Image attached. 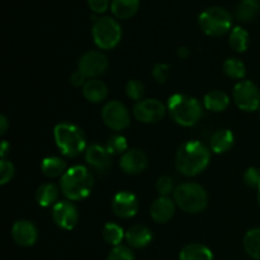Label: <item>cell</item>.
Wrapping results in <instances>:
<instances>
[{
	"mask_svg": "<svg viewBox=\"0 0 260 260\" xmlns=\"http://www.w3.org/2000/svg\"><path fill=\"white\" fill-rule=\"evenodd\" d=\"M175 212L174 200L169 197H159L152 202L150 208L151 218L157 223H167L173 218Z\"/></svg>",
	"mask_w": 260,
	"mask_h": 260,
	"instance_id": "obj_17",
	"label": "cell"
},
{
	"mask_svg": "<svg viewBox=\"0 0 260 260\" xmlns=\"http://www.w3.org/2000/svg\"><path fill=\"white\" fill-rule=\"evenodd\" d=\"M260 12L259 0H241L235 9V18L240 22H250L255 19Z\"/></svg>",
	"mask_w": 260,
	"mask_h": 260,
	"instance_id": "obj_26",
	"label": "cell"
},
{
	"mask_svg": "<svg viewBox=\"0 0 260 260\" xmlns=\"http://www.w3.org/2000/svg\"><path fill=\"white\" fill-rule=\"evenodd\" d=\"M244 249L254 260H260V228L251 229L244 236Z\"/></svg>",
	"mask_w": 260,
	"mask_h": 260,
	"instance_id": "obj_28",
	"label": "cell"
},
{
	"mask_svg": "<svg viewBox=\"0 0 260 260\" xmlns=\"http://www.w3.org/2000/svg\"><path fill=\"white\" fill-rule=\"evenodd\" d=\"M124 239L131 248L142 249L151 243L152 233L147 226L135 225L126 231Z\"/></svg>",
	"mask_w": 260,
	"mask_h": 260,
	"instance_id": "obj_18",
	"label": "cell"
},
{
	"mask_svg": "<svg viewBox=\"0 0 260 260\" xmlns=\"http://www.w3.org/2000/svg\"><path fill=\"white\" fill-rule=\"evenodd\" d=\"M112 0H88V5L91 12L95 14H103L107 10L111 9Z\"/></svg>",
	"mask_w": 260,
	"mask_h": 260,
	"instance_id": "obj_38",
	"label": "cell"
},
{
	"mask_svg": "<svg viewBox=\"0 0 260 260\" xmlns=\"http://www.w3.org/2000/svg\"><path fill=\"white\" fill-rule=\"evenodd\" d=\"M86 81H88V80H86L85 76H84L83 74H81L79 70H76L75 73L71 74L70 84L73 86H75V88H80V86H84V85H85Z\"/></svg>",
	"mask_w": 260,
	"mask_h": 260,
	"instance_id": "obj_39",
	"label": "cell"
},
{
	"mask_svg": "<svg viewBox=\"0 0 260 260\" xmlns=\"http://www.w3.org/2000/svg\"><path fill=\"white\" fill-rule=\"evenodd\" d=\"M127 147H128L127 140L122 135H113L112 137H109L106 144L107 151L111 155H121L122 156L127 151Z\"/></svg>",
	"mask_w": 260,
	"mask_h": 260,
	"instance_id": "obj_31",
	"label": "cell"
},
{
	"mask_svg": "<svg viewBox=\"0 0 260 260\" xmlns=\"http://www.w3.org/2000/svg\"><path fill=\"white\" fill-rule=\"evenodd\" d=\"M94 43L101 50H113L122 40V27L114 18L101 17L91 27Z\"/></svg>",
	"mask_w": 260,
	"mask_h": 260,
	"instance_id": "obj_7",
	"label": "cell"
},
{
	"mask_svg": "<svg viewBox=\"0 0 260 260\" xmlns=\"http://www.w3.org/2000/svg\"><path fill=\"white\" fill-rule=\"evenodd\" d=\"M124 90H126L127 96H128L129 99L140 102L142 99V96H144L145 86L140 80H137V79H132V80H129L128 83L126 84Z\"/></svg>",
	"mask_w": 260,
	"mask_h": 260,
	"instance_id": "obj_32",
	"label": "cell"
},
{
	"mask_svg": "<svg viewBox=\"0 0 260 260\" xmlns=\"http://www.w3.org/2000/svg\"><path fill=\"white\" fill-rule=\"evenodd\" d=\"M259 114H260V108H259Z\"/></svg>",
	"mask_w": 260,
	"mask_h": 260,
	"instance_id": "obj_44",
	"label": "cell"
},
{
	"mask_svg": "<svg viewBox=\"0 0 260 260\" xmlns=\"http://www.w3.org/2000/svg\"><path fill=\"white\" fill-rule=\"evenodd\" d=\"M230 104V98L228 94L222 90H211L208 91L203 99V106L207 111L220 113L223 112Z\"/></svg>",
	"mask_w": 260,
	"mask_h": 260,
	"instance_id": "obj_22",
	"label": "cell"
},
{
	"mask_svg": "<svg viewBox=\"0 0 260 260\" xmlns=\"http://www.w3.org/2000/svg\"><path fill=\"white\" fill-rule=\"evenodd\" d=\"M175 205L187 213H200L208 205V196L198 183L187 182L178 185L173 193Z\"/></svg>",
	"mask_w": 260,
	"mask_h": 260,
	"instance_id": "obj_5",
	"label": "cell"
},
{
	"mask_svg": "<svg viewBox=\"0 0 260 260\" xmlns=\"http://www.w3.org/2000/svg\"><path fill=\"white\" fill-rule=\"evenodd\" d=\"M102 236H103V240L106 241L107 244L114 246L121 245L122 240L126 236V233L122 229V226H119L118 223L114 222H108L104 225L103 231H102Z\"/></svg>",
	"mask_w": 260,
	"mask_h": 260,
	"instance_id": "obj_29",
	"label": "cell"
},
{
	"mask_svg": "<svg viewBox=\"0 0 260 260\" xmlns=\"http://www.w3.org/2000/svg\"><path fill=\"white\" fill-rule=\"evenodd\" d=\"M8 127H9V122H8L7 117L3 114V116L0 117V134L4 135L5 132L8 131Z\"/></svg>",
	"mask_w": 260,
	"mask_h": 260,
	"instance_id": "obj_41",
	"label": "cell"
},
{
	"mask_svg": "<svg viewBox=\"0 0 260 260\" xmlns=\"http://www.w3.org/2000/svg\"><path fill=\"white\" fill-rule=\"evenodd\" d=\"M15 173V168L12 161L7 159L0 160V184L4 185L13 179Z\"/></svg>",
	"mask_w": 260,
	"mask_h": 260,
	"instance_id": "obj_34",
	"label": "cell"
},
{
	"mask_svg": "<svg viewBox=\"0 0 260 260\" xmlns=\"http://www.w3.org/2000/svg\"><path fill=\"white\" fill-rule=\"evenodd\" d=\"M198 24L210 37H221L233 29V15L222 7H210L198 17Z\"/></svg>",
	"mask_w": 260,
	"mask_h": 260,
	"instance_id": "obj_6",
	"label": "cell"
},
{
	"mask_svg": "<svg viewBox=\"0 0 260 260\" xmlns=\"http://www.w3.org/2000/svg\"><path fill=\"white\" fill-rule=\"evenodd\" d=\"M60 190L53 183H45L41 184L36 190V201L41 207H51L57 203Z\"/></svg>",
	"mask_w": 260,
	"mask_h": 260,
	"instance_id": "obj_23",
	"label": "cell"
},
{
	"mask_svg": "<svg viewBox=\"0 0 260 260\" xmlns=\"http://www.w3.org/2000/svg\"><path fill=\"white\" fill-rule=\"evenodd\" d=\"M132 112H134V117L139 122H142V123H157V122L164 118L167 108L159 99L149 98L136 102Z\"/></svg>",
	"mask_w": 260,
	"mask_h": 260,
	"instance_id": "obj_10",
	"label": "cell"
},
{
	"mask_svg": "<svg viewBox=\"0 0 260 260\" xmlns=\"http://www.w3.org/2000/svg\"><path fill=\"white\" fill-rule=\"evenodd\" d=\"M223 73L229 78L241 81V79L245 78L246 69L243 61L235 57H230L223 62Z\"/></svg>",
	"mask_w": 260,
	"mask_h": 260,
	"instance_id": "obj_30",
	"label": "cell"
},
{
	"mask_svg": "<svg viewBox=\"0 0 260 260\" xmlns=\"http://www.w3.org/2000/svg\"><path fill=\"white\" fill-rule=\"evenodd\" d=\"M108 69V58L101 51H88L80 57L78 70L86 79H96Z\"/></svg>",
	"mask_w": 260,
	"mask_h": 260,
	"instance_id": "obj_11",
	"label": "cell"
},
{
	"mask_svg": "<svg viewBox=\"0 0 260 260\" xmlns=\"http://www.w3.org/2000/svg\"><path fill=\"white\" fill-rule=\"evenodd\" d=\"M65 160L58 156H47L42 160L41 164V172L47 178H58L62 177L66 173Z\"/></svg>",
	"mask_w": 260,
	"mask_h": 260,
	"instance_id": "obj_25",
	"label": "cell"
},
{
	"mask_svg": "<svg viewBox=\"0 0 260 260\" xmlns=\"http://www.w3.org/2000/svg\"><path fill=\"white\" fill-rule=\"evenodd\" d=\"M156 190L160 197H169L170 193H174V182L168 175H162L156 182Z\"/></svg>",
	"mask_w": 260,
	"mask_h": 260,
	"instance_id": "obj_35",
	"label": "cell"
},
{
	"mask_svg": "<svg viewBox=\"0 0 260 260\" xmlns=\"http://www.w3.org/2000/svg\"><path fill=\"white\" fill-rule=\"evenodd\" d=\"M52 220L62 230H73L79 222V211L71 201H58L52 207Z\"/></svg>",
	"mask_w": 260,
	"mask_h": 260,
	"instance_id": "obj_12",
	"label": "cell"
},
{
	"mask_svg": "<svg viewBox=\"0 0 260 260\" xmlns=\"http://www.w3.org/2000/svg\"><path fill=\"white\" fill-rule=\"evenodd\" d=\"M12 238L19 246H33L37 243L38 230L32 221L18 220L12 228Z\"/></svg>",
	"mask_w": 260,
	"mask_h": 260,
	"instance_id": "obj_14",
	"label": "cell"
},
{
	"mask_svg": "<svg viewBox=\"0 0 260 260\" xmlns=\"http://www.w3.org/2000/svg\"><path fill=\"white\" fill-rule=\"evenodd\" d=\"M179 260H213V253L203 244H189L182 249Z\"/></svg>",
	"mask_w": 260,
	"mask_h": 260,
	"instance_id": "obj_24",
	"label": "cell"
},
{
	"mask_svg": "<svg viewBox=\"0 0 260 260\" xmlns=\"http://www.w3.org/2000/svg\"><path fill=\"white\" fill-rule=\"evenodd\" d=\"M9 152H10V144L7 141V140H3L2 149H0V157H2V159H5Z\"/></svg>",
	"mask_w": 260,
	"mask_h": 260,
	"instance_id": "obj_40",
	"label": "cell"
},
{
	"mask_svg": "<svg viewBox=\"0 0 260 260\" xmlns=\"http://www.w3.org/2000/svg\"><path fill=\"white\" fill-rule=\"evenodd\" d=\"M170 117L183 127H192L203 116V107L200 101L187 94H174L168 99Z\"/></svg>",
	"mask_w": 260,
	"mask_h": 260,
	"instance_id": "obj_4",
	"label": "cell"
},
{
	"mask_svg": "<svg viewBox=\"0 0 260 260\" xmlns=\"http://www.w3.org/2000/svg\"><path fill=\"white\" fill-rule=\"evenodd\" d=\"M211 160V150L202 142L187 141L178 149L175 155V167L180 174L185 177H196L208 167Z\"/></svg>",
	"mask_w": 260,
	"mask_h": 260,
	"instance_id": "obj_1",
	"label": "cell"
},
{
	"mask_svg": "<svg viewBox=\"0 0 260 260\" xmlns=\"http://www.w3.org/2000/svg\"><path fill=\"white\" fill-rule=\"evenodd\" d=\"M235 137L230 129H218L211 136L210 150L215 154L228 152L234 146Z\"/></svg>",
	"mask_w": 260,
	"mask_h": 260,
	"instance_id": "obj_20",
	"label": "cell"
},
{
	"mask_svg": "<svg viewBox=\"0 0 260 260\" xmlns=\"http://www.w3.org/2000/svg\"><path fill=\"white\" fill-rule=\"evenodd\" d=\"M94 177L84 165H75L61 177L60 188L68 201H81L91 193Z\"/></svg>",
	"mask_w": 260,
	"mask_h": 260,
	"instance_id": "obj_2",
	"label": "cell"
},
{
	"mask_svg": "<svg viewBox=\"0 0 260 260\" xmlns=\"http://www.w3.org/2000/svg\"><path fill=\"white\" fill-rule=\"evenodd\" d=\"M53 139L61 154L66 157H76L86 150V137L83 129L74 123L60 122L53 128Z\"/></svg>",
	"mask_w": 260,
	"mask_h": 260,
	"instance_id": "obj_3",
	"label": "cell"
},
{
	"mask_svg": "<svg viewBox=\"0 0 260 260\" xmlns=\"http://www.w3.org/2000/svg\"><path fill=\"white\" fill-rule=\"evenodd\" d=\"M244 183L253 189H260V169L258 168H249L244 173Z\"/></svg>",
	"mask_w": 260,
	"mask_h": 260,
	"instance_id": "obj_36",
	"label": "cell"
},
{
	"mask_svg": "<svg viewBox=\"0 0 260 260\" xmlns=\"http://www.w3.org/2000/svg\"><path fill=\"white\" fill-rule=\"evenodd\" d=\"M249 33L248 30L244 29L240 25H236L231 29L230 37H229V43L231 48L236 52H245L249 47Z\"/></svg>",
	"mask_w": 260,
	"mask_h": 260,
	"instance_id": "obj_27",
	"label": "cell"
},
{
	"mask_svg": "<svg viewBox=\"0 0 260 260\" xmlns=\"http://www.w3.org/2000/svg\"><path fill=\"white\" fill-rule=\"evenodd\" d=\"M234 102L244 112H254L260 108V91L250 80H241L233 91Z\"/></svg>",
	"mask_w": 260,
	"mask_h": 260,
	"instance_id": "obj_8",
	"label": "cell"
},
{
	"mask_svg": "<svg viewBox=\"0 0 260 260\" xmlns=\"http://www.w3.org/2000/svg\"><path fill=\"white\" fill-rule=\"evenodd\" d=\"M140 8V0H112L111 12L118 19H129Z\"/></svg>",
	"mask_w": 260,
	"mask_h": 260,
	"instance_id": "obj_21",
	"label": "cell"
},
{
	"mask_svg": "<svg viewBox=\"0 0 260 260\" xmlns=\"http://www.w3.org/2000/svg\"><path fill=\"white\" fill-rule=\"evenodd\" d=\"M152 78L157 81L159 84H164L168 80L170 75V65L168 63H156V65L152 68Z\"/></svg>",
	"mask_w": 260,
	"mask_h": 260,
	"instance_id": "obj_37",
	"label": "cell"
},
{
	"mask_svg": "<svg viewBox=\"0 0 260 260\" xmlns=\"http://www.w3.org/2000/svg\"><path fill=\"white\" fill-rule=\"evenodd\" d=\"M189 48L188 47H179L178 48V56H179L180 58H183V60H185V58L189 56Z\"/></svg>",
	"mask_w": 260,
	"mask_h": 260,
	"instance_id": "obj_42",
	"label": "cell"
},
{
	"mask_svg": "<svg viewBox=\"0 0 260 260\" xmlns=\"http://www.w3.org/2000/svg\"><path fill=\"white\" fill-rule=\"evenodd\" d=\"M112 210L114 215L119 218H132L139 211V200L134 193L128 190H121L116 193L112 200Z\"/></svg>",
	"mask_w": 260,
	"mask_h": 260,
	"instance_id": "obj_13",
	"label": "cell"
},
{
	"mask_svg": "<svg viewBox=\"0 0 260 260\" xmlns=\"http://www.w3.org/2000/svg\"><path fill=\"white\" fill-rule=\"evenodd\" d=\"M119 167L126 174L137 175L147 167V156L144 151L137 149L127 150L119 160Z\"/></svg>",
	"mask_w": 260,
	"mask_h": 260,
	"instance_id": "obj_15",
	"label": "cell"
},
{
	"mask_svg": "<svg viewBox=\"0 0 260 260\" xmlns=\"http://www.w3.org/2000/svg\"><path fill=\"white\" fill-rule=\"evenodd\" d=\"M107 260H135V254L127 246L118 245L109 251Z\"/></svg>",
	"mask_w": 260,
	"mask_h": 260,
	"instance_id": "obj_33",
	"label": "cell"
},
{
	"mask_svg": "<svg viewBox=\"0 0 260 260\" xmlns=\"http://www.w3.org/2000/svg\"><path fill=\"white\" fill-rule=\"evenodd\" d=\"M258 202H259V205H260V189L258 190Z\"/></svg>",
	"mask_w": 260,
	"mask_h": 260,
	"instance_id": "obj_43",
	"label": "cell"
},
{
	"mask_svg": "<svg viewBox=\"0 0 260 260\" xmlns=\"http://www.w3.org/2000/svg\"><path fill=\"white\" fill-rule=\"evenodd\" d=\"M83 95L90 103H102L108 95V88L99 79H89L83 86Z\"/></svg>",
	"mask_w": 260,
	"mask_h": 260,
	"instance_id": "obj_19",
	"label": "cell"
},
{
	"mask_svg": "<svg viewBox=\"0 0 260 260\" xmlns=\"http://www.w3.org/2000/svg\"><path fill=\"white\" fill-rule=\"evenodd\" d=\"M85 160L95 172L106 173L111 168V154L106 147L98 144H93L86 147Z\"/></svg>",
	"mask_w": 260,
	"mask_h": 260,
	"instance_id": "obj_16",
	"label": "cell"
},
{
	"mask_svg": "<svg viewBox=\"0 0 260 260\" xmlns=\"http://www.w3.org/2000/svg\"><path fill=\"white\" fill-rule=\"evenodd\" d=\"M102 119L108 128L113 131H122L129 126L131 116L123 103L118 101H111L102 109Z\"/></svg>",
	"mask_w": 260,
	"mask_h": 260,
	"instance_id": "obj_9",
	"label": "cell"
}]
</instances>
